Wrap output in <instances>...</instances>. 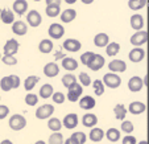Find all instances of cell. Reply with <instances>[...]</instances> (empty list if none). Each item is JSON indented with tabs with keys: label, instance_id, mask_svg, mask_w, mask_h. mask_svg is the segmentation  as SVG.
Masks as SVG:
<instances>
[{
	"label": "cell",
	"instance_id": "obj_62",
	"mask_svg": "<svg viewBox=\"0 0 149 144\" xmlns=\"http://www.w3.org/2000/svg\"><path fill=\"white\" fill-rule=\"evenodd\" d=\"M0 13H1V9H0Z\"/></svg>",
	"mask_w": 149,
	"mask_h": 144
},
{
	"label": "cell",
	"instance_id": "obj_7",
	"mask_svg": "<svg viewBox=\"0 0 149 144\" xmlns=\"http://www.w3.org/2000/svg\"><path fill=\"white\" fill-rule=\"evenodd\" d=\"M131 44L133 46H141L148 41V32L146 31H137L135 34H132L131 37Z\"/></svg>",
	"mask_w": 149,
	"mask_h": 144
},
{
	"label": "cell",
	"instance_id": "obj_52",
	"mask_svg": "<svg viewBox=\"0 0 149 144\" xmlns=\"http://www.w3.org/2000/svg\"><path fill=\"white\" fill-rule=\"evenodd\" d=\"M0 144H13V143H12L9 139H4L3 141H0Z\"/></svg>",
	"mask_w": 149,
	"mask_h": 144
},
{
	"label": "cell",
	"instance_id": "obj_61",
	"mask_svg": "<svg viewBox=\"0 0 149 144\" xmlns=\"http://www.w3.org/2000/svg\"><path fill=\"white\" fill-rule=\"evenodd\" d=\"M0 101H1V96H0Z\"/></svg>",
	"mask_w": 149,
	"mask_h": 144
},
{
	"label": "cell",
	"instance_id": "obj_12",
	"mask_svg": "<svg viewBox=\"0 0 149 144\" xmlns=\"http://www.w3.org/2000/svg\"><path fill=\"white\" fill-rule=\"evenodd\" d=\"M143 87H144L143 78H140V77L135 75L128 81V89H130V91H132V93H139V91L143 90Z\"/></svg>",
	"mask_w": 149,
	"mask_h": 144
},
{
	"label": "cell",
	"instance_id": "obj_18",
	"mask_svg": "<svg viewBox=\"0 0 149 144\" xmlns=\"http://www.w3.org/2000/svg\"><path fill=\"white\" fill-rule=\"evenodd\" d=\"M12 9H13L15 13L23 16V15H25L26 11H28V1H26V0H15L13 6H12Z\"/></svg>",
	"mask_w": 149,
	"mask_h": 144
},
{
	"label": "cell",
	"instance_id": "obj_8",
	"mask_svg": "<svg viewBox=\"0 0 149 144\" xmlns=\"http://www.w3.org/2000/svg\"><path fill=\"white\" fill-rule=\"evenodd\" d=\"M26 20H28V24L32 27V28H37V27H40L42 23L41 15H40V12L36 11V9H32V11L28 12Z\"/></svg>",
	"mask_w": 149,
	"mask_h": 144
},
{
	"label": "cell",
	"instance_id": "obj_43",
	"mask_svg": "<svg viewBox=\"0 0 149 144\" xmlns=\"http://www.w3.org/2000/svg\"><path fill=\"white\" fill-rule=\"evenodd\" d=\"M1 61L8 66H15L17 64L16 57L12 56V54H4V56H1Z\"/></svg>",
	"mask_w": 149,
	"mask_h": 144
},
{
	"label": "cell",
	"instance_id": "obj_24",
	"mask_svg": "<svg viewBox=\"0 0 149 144\" xmlns=\"http://www.w3.org/2000/svg\"><path fill=\"white\" fill-rule=\"evenodd\" d=\"M59 16H61V21L62 23H71L73 20H75V17H77V11L75 9H73V8H68V9H65L63 12H61L59 13Z\"/></svg>",
	"mask_w": 149,
	"mask_h": 144
},
{
	"label": "cell",
	"instance_id": "obj_41",
	"mask_svg": "<svg viewBox=\"0 0 149 144\" xmlns=\"http://www.w3.org/2000/svg\"><path fill=\"white\" fill-rule=\"evenodd\" d=\"M120 130L128 135V134H132L133 132V130H135V126H133V123L131 120H123Z\"/></svg>",
	"mask_w": 149,
	"mask_h": 144
},
{
	"label": "cell",
	"instance_id": "obj_42",
	"mask_svg": "<svg viewBox=\"0 0 149 144\" xmlns=\"http://www.w3.org/2000/svg\"><path fill=\"white\" fill-rule=\"evenodd\" d=\"M79 85L81 86H84V87H87V86H90L91 85V78H90V75H88L87 73H81L79 74Z\"/></svg>",
	"mask_w": 149,
	"mask_h": 144
},
{
	"label": "cell",
	"instance_id": "obj_30",
	"mask_svg": "<svg viewBox=\"0 0 149 144\" xmlns=\"http://www.w3.org/2000/svg\"><path fill=\"white\" fill-rule=\"evenodd\" d=\"M53 86L50 85V83H45V85H42V87L40 89V91H38V94H40V96H41L42 99H48V98H50L52 95H53Z\"/></svg>",
	"mask_w": 149,
	"mask_h": 144
},
{
	"label": "cell",
	"instance_id": "obj_58",
	"mask_svg": "<svg viewBox=\"0 0 149 144\" xmlns=\"http://www.w3.org/2000/svg\"><path fill=\"white\" fill-rule=\"evenodd\" d=\"M57 58H63V56L61 53H57Z\"/></svg>",
	"mask_w": 149,
	"mask_h": 144
},
{
	"label": "cell",
	"instance_id": "obj_10",
	"mask_svg": "<svg viewBox=\"0 0 149 144\" xmlns=\"http://www.w3.org/2000/svg\"><path fill=\"white\" fill-rule=\"evenodd\" d=\"M104 62H106V61H104L103 56H100V54H95V56L93 57V59L90 61V64L87 65V68L93 71H98L104 66Z\"/></svg>",
	"mask_w": 149,
	"mask_h": 144
},
{
	"label": "cell",
	"instance_id": "obj_49",
	"mask_svg": "<svg viewBox=\"0 0 149 144\" xmlns=\"http://www.w3.org/2000/svg\"><path fill=\"white\" fill-rule=\"evenodd\" d=\"M121 141H123V144H136L137 143V141H136V138L135 136H132L131 134H128V135L124 136Z\"/></svg>",
	"mask_w": 149,
	"mask_h": 144
},
{
	"label": "cell",
	"instance_id": "obj_1",
	"mask_svg": "<svg viewBox=\"0 0 149 144\" xmlns=\"http://www.w3.org/2000/svg\"><path fill=\"white\" fill-rule=\"evenodd\" d=\"M102 82H103L104 86H107L110 89H118L121 85V78L116 73H107L104 74Z\"/></svg>",
	"mask_w": 149,
	"mask_h": 144
},
{
	"label": "cell",
	"instance_id": "obj_19",
	"mask_svg": "<svg viewBox=\"0 0 149 144\" xmlns=\"http://www.w3.org/2000/svg\"><path fill=\"white\" fill-rule=\"evenodd\" d=\"M78 66H79L78 61L75 58H73V57H63L62 58V68L65 69V70L74 71L78 69Z\"/></svg>",
	"mask_w": 149,
	"mask_h": 144
},
{
	"label": "cell",
	"instance_id": "obj_33",
	"mask_svg": "<svg viewBox=\"0 0 149 144\" xmlns=\"http://www.w3.org/2000/svg\"><path fill=\"white\" fill-rule=\"evenodd\" d=\"M49 130H52L53 132H59V130L62 128V122L58 118H49L48 122Z\"/></svg>",
	"mask_w": 149,
	"mask_h": 144
},
{
	"label": "cell",
	"instance_id": "obj_27",
	"mask_svg": "<svg viewBox=\"0 0 149 144\" xmlns=\"http://www.w3.org/2000/svg\"><path fill=\"white\" fill-rule=\"evenodd\" d=\"M53 41L52 40H48V38H44V40H41L40 41V44H38V50L41 52V53H45V54H48V53H50L52 50H53Z\"/></svg>",
	"mask_w": 149,
	"mask_h": 144
},
{
	"label": "cell",
	"instance_id": "obj_59",
	"mask_svg": "<svg viewBox=\"0 0 149 144\" xmlns=\"http://www.w3.org/2000/svg\"><path fill=\"white\" fill-rule=\"evenodd\" d=\"M34 1H40V0H34Z\"/></svg>",
	"mask_w": 149,
	"mask_h": 144
},
{
	"label": "cell",
	"instance_id": "obj_60",
	"mask_svg": "<svg viewBox=\"0 0 149 144\" xmlns=\"http://www.w3.org/2000/svg\"><path fill=\"white\" fill-rule=\"evenodd\" d=\"M0 59H1V54H0Z\"/></svg>",
	"mask_w": 149,
	"mask_h": 144
},
{
	"label": "cell",
	"instance_id": "obj_37",
	"mask_svg": "<svg viewBox=\"0 0 149 144\" xmlns=\"http://www.w3.org/2000/svg\"><path fill=\"white\" fill-rule=\"evenodd\" d=\"M48 144H63V135L59 132H53L49 136Z\"/></svg>",
	"mask_w": 149,
	"mask_h": 144
},
{
	"label": "cell",
	"instance_id": "obj_6",
	"mask_svg": "<svg viewBox=\"0 0 149 144\" xmlns=\"http://www.w3.org/2000/svg\"><path fill=\"white\" fill-rule=\"evenodd\" d=\"M128 58H130V61L131 62H133V64L141 62V61L145 58V50H144L141 46H135V48L130 52Z\"/></svg>",
	"mask_w": 149,
	"mask_h": 144
},
{
	"label": "cell",
	"instance_id": "obj_56",
	"mask_svg": "<svg viewBox=\"0 0 149 144\" xmlns=\"http://www.w3.org/2000/svg\"><path fill=\"white\" fill-rule=\"evenodd\" d=\"M34 144H48V143H45V141H44V140H37Z\"/></svg>",
	"mask_w": 149,
	"mask_h": 144
},
{
	"label": "cell",
	"instance_id": "obj_36",
	"mask_svg": "<svg viewBox=\"0 0 149 144\" xmlns=\"http://www.w3.org/2000/svg\"><path fill=\"white\" fill-rule=\"evenodd\" d=\"M91 83H93V87H94V93H95V95H103L106 86L103 85L102 79H95V81L91 82Z\"/></svg>",
	"mask_w": 149,
	"mask_h": 144
},
{
	"label": "cell",
	"instance_id": "obj_23",
	"mask_svg": "<svg viewBox=\"0 0 149 144\" xmlns=\"http://www.w3.org/2000/svg\"><path fill=\"white\" fill-rule=\"evenodd\" d=\"M108 43H110V37L107 33H98L94 37V45L98 48H106Z\"/></svg>",
	"mask_w": 149,
	"mask_h": 144
},
{
	"label": "cell",
	"instance_id": "obj_46",
	"mask_svg": "<svg viewBox=\"0 0 149 144\" xmlns=\"http://www.w3.org/2000/svg\"><path fill=\"white\" fill-rule=\"evenodd\" d=\"M53 102L54 103H57V105H62L63 102H65L66 96L63 95V93H61V91H57V93H53Z\"/></svg>",
	"mask_w": 149,
	"mask_h": 144
},
{
	"label": "cell",
	"instance_id": "obj_2",
	"mask_svg": "<svg viewBox=\"0 0 149 144\" xmlns=\"http://www.w3.org/2000/svg\"><path fill=\"white\" fill-rule=\"evenodd\" d=\"M9 127L13 131H21L25 128L26 126V119L24 115H20V114H15V115L11 116L9 119Z\"/></svg>",
	"mask_w": 149,
	"mask_h": 144
},
{
	"label": "cell",
	"instance_id": "obj_38",
	"mask_svg": "<svg viewBox=\"0 0 149 144\" xmlns=\"http://www.w3.org/2000/svg\"><path fill=\"white\" fill-rule=\"evenodd\" d=\"M45 12L49 17H57V16H59V13H61V8L57 6H46Z\"/></svg>",
	"mask_w": 149,
	"mask_h": 144
},
{
	"label": "cell",
	"instance_id": "obj_29",
	"mask_svg": "<svg viewBox=\"0 0 149 144\" xmlns=\"http://www.w3.org/2000/svg\"><path fill=\"white\" fill-rule=\"evenodd\" d=\"M104 136H106L110 141L116 143V141L120 140L121 134H120V130H116V128H108V130L106 131V134H104Z\"/></svg>",
	"mask_w": 149,
	"mask_h": 144
},
{
	"label": "cell",
	"instance_id": "obj_21",
	"mask_svg": "<svg viewBox=\"0 0 149 144\" xmlns=\"http://www.w3.org/2000/svg\"><path fill=\"white\" fill-rule=\"evenodd\" d=\"M82 124L84 126V127H88V128H93L95 127L96 124H98V116L95 115V114H84L83 118H82Z\"/></svg>",
	"mask_w": 149,
	"mask_h": 144
},
{
	"label": "cell",
	"instance_id": "obj_48",
	"mask_svg": "<svg viewBox=\"0 0 149 144\" xmlns=\"http://www.w3.org/2000/svg\"><path fill=\"white\" fill-rule=\"evenodd\" d=\"M9 79H11V85H12V90L13 89H17L20 86V83H21V81H20V78L17 75H15V74H12V75H9Z\"/></svg>",
	"mask_w": 149,
	"mask_h": 144
},
{
	"label": "cell",
	"instance_id": "obj_34",
	"mask_svg": "<svg viewBox=\"0 0 149 144\" xmlns=\"http://www.w3.org/2000/svg\"><path fill=\"white\" fill-rule=\"evenodd\" d=\"M145 6H146V0H128V7L132 11L143 9Z\"/></svg>",
	"mask_w": 149,
	"mask_h": 144
},
{
	"label": "cell",
	"instance_id": "obj_5",
	"mask_svg": "<svg viewBox=\"0 0 149 144\" xmlns=\"http://www.w3.org/2000/svg\"><path fill=\"white\" fill-rule=\"evenodd\" d=\"M54 114V106L53 105H42L36 110V118L37 119H49Z\"/></svg>",
	"mask_w": 149,
	"mask_h": 144
},
{
	"label": "cell",
	"instance_id": "obj_45",
	"mask_svg": "<svg viewBox=\"0 0 149 144\" xmlns=\"http://www.w3.org/2000/svg\"><path fill=\"white\" fill-rule=\"evenodd\" d=\"M38 102V96L36 94H26L25 95V103L28 106H36Z\"/></svg>",
	"mask_w": 149,
	"mask_h": 144
},
{
	"label": "cell",
	"instance_id": "obj_20",
	"mask_svg": "<svg viewBox=\"0 0 149 144\" xmlns=\"http://www.w3.org/2000/svg\"><path fill=\"white\" fill-rule=\"evenodd\" d=\"M144 24H145L144 17L141 16L140 13H135L131 16V27H132V29H135L136 32L141 31V29L144 28Z\"/></svg>",
	"mask_w": 149,
	"mask_h": 144
},
{
	"label": "cell",
	"instance_id": "obj_31",
	"mask_svg": "<svg viewBox=\"0 0 149 144\" xmlns=\"http://www.w3.org/2000/svg\"><path fill=\"white\" fill-rule=\"evenodd\" d=\"M113 114H115V118L118 119V120H124V119H125V115H127L125 106L121 105V103L116 105L115 107H113Z\"/></svg>",
	"mask_w": 149,
	"mask_h": 144
},
{
	"label": "cell",
	"instance_id": "obj_55",
	"mask_svg": "<svg viewBox=\"0 0 149 144\" xmlns=\"http://www.w3.org/2000/svg\"><path fill=\"white\" fill-rule=\"evenodd\" d=\"M77 0H65V3H68V4H74Z\"/></svg>",
	"mask_w": 149,
	"mask_h": 144
},
{
	"label": "cell",
	"instance_id": "obj_13",
	"mask_svg": "<svg viewBox=\"0 0 149 144\" xmlns=\"http://www.w3.org/2000/svg\"><path fill=\"white\" fill-rule=\"evenodd\" d=\"M78 123H79V119H78L77 114H68V115L63 118L62 126L65 128H68V130H73V128H75L77 126H78Z\"/></svg>",
	"mask_w": 149,
	"mask_h": 144
},
{
	"label": "cell",
	"instance_id": "obj_32",
	"mask_svg": "<svg viewBox=\"0 0 149 144\" xmlns=\"http://www.w3.org/2000/svg\"><path fill=\"white\" fill-rule=\"evenodd\" d=\"M120 52V44L118 43H108L106 46V53L110 57H115Z\"/></svg>",
	"mask_w": 149,
	"mask_h": 144
},
{
	"label": "cell",
	"instance_id": "obj_26",
	"mask_svg": "<svg viewBox=\"0 0 149 144\" xmlns=\"http://www.w3.org/2000/svg\"><path fill=\"white\" fill-rule=\"evenodd\" d=\"M0 20L4 24H12L15 21V13L11 9L4 8V9H1V13H0Z\"/></svg>",
	"mask_w": 149,
	"mask_h": 144
},
{
	"label": "cell",
	"instance_id": "obj_4",
	"mask_svg": "<svg viewBox=\"0 0 149 144\" xmlns=\"http://www.w3.org/2000/svg\"><path fill=\"white\" fill-rule=\"evenodd\" d=\"M48 33H49V36H50V38L59 40L63 37V34H65V28H63V25L59 23H53L50 27H49Z\"/></svg>",
	"mask_w": 149,
	"mask_h": 144
},
{
	"label": "cell",
	"instance_id": "obj_17",
	"mask_svg": "<svg viewBox=\"0 0 149 144\" xmlns=\"http://www.w3.org/2000/svg\"><path fill=\"white\" fill-rule=\"evenodd\" d=\"M145 110H146L145 103L139 102V101L132 102V103H130V106H128V111H130L132 115H140V114L145 113Z\"/></svg>",
	"mask_w": 149,
	"mask_h": 144
},
{
	"label": "cell",
	"instance_id": "obj_47",
	"mask_svg": "<svg viewBox=\"0 0 149 144\" xmlns=\"http://www.w3.org/2000/svg\"><path fill=\"white\" fill-rule=\"evenodd\" d=\"M9 115V107L6 105H0V120L6 119Z\"/></svg>",
	"mask_w": 149,
	"mask_h": 144
},
{
	"label": "cell",
	"instance_id": "obj_54",
	"mask_svg": "<svg viewBox=\"0 0 149 144\" xmlns=\"http://www.w3.org/2000/svg\"><path fill=\"white\" fill-rule=\"evenodd\" d=\"M83 4H91V3H94V0H81Z\"/></svg>",
	"mask_w": 149,
	"mask_h": 144
},
{
	"label": "cell",
	"instance_id": "obj_50",
	"mask_svg": "<svg viewBox=\"0 0 149 144\" xmlns=\"http://www.w3.org/2000/svg\"><path fill=\"white\" fill-rule=\"evenodd\" d=\"M46 1V6H57L59 7L62 3V0H45Z\"/></svg>",
	"mask_w": 149,
	"mask_h": 144
},
{
	"label": "cell",
	"instance_id": "obj_3",
	"mask_svg": "<svg viewBox=\"0 0 149 144\" xmlns=\"http://www.w3.org/2000/svg\"><path fill=\"white\" fill-rule=\"evenodd\" d=\"M83 86H81L79 83H73L70 87L68 89V99L74 103V102L79 101V98L82 96V93H83Z\"/></svg>",
	"mask_w": 149,
	"mask_h": 144
},
{
	"label": "cell",
	"instance_id": "obj_15",
	"mask_svg": "<svg viewBox=\"0 0 149 144\" xmlns=\"http://www.w3.org/2000/svg\"><path fill=\"white\" fill-rule=\"evenodd\" d=\"M95 105L96 102L91 95H84L82 98H79V107L82 110H93L95 107Z\"/></svg>",
	"mask_w": 149,
	"mask_h": 144
},
{
	"label": "cell",
	"instance_id": "obj_35",
	"mask_svg": "<svg viewBox=\"0 0 149 144\" xmlns=\"http://www.w3.org/2000/svg\"><path fill=\"white\" fill-rule=\"evenodd\" d=\"M61 81H62V85L65 86L66 89H69L73 83H77V77L71 73H68V74H65V75L62 77Z\"/></svg>",
	"mask_w": 149,
	"mask_h": 144
},
{
	"label": "cell",
	"instance_id": "obj_9",
	"mask_svg": "<svg viewBox=\"0 0 149 144\" xmlns=\"http://www.w3.org/2000/svg\"><path fill=\"white\" fill-rule=\"evenodd\" d=\"M108 70L111 73H124L127 70V64L123 59H112L108 64Z\"/></svg>",
	"mask_w": 149,
	"mask_h": 144
},
{
	"label": "cell",
	"instance_id": "obj_44",
	"mask_svg": "<svg viewBox=\"0 0 149 144\" xmlns=\"http://www.w3.org/2000/svg\"><path fill=\"white\" fill-rule=\"evenodd\" d=\"M94 56H95V53H93V52H84V53L81 56V62L83 64L84 66H87Z\"/></svg>",
	"mask_w": 149,
	"mask_h": 144
},
{
	"label": "cell",
	"instance_id": "obj_28",
	"mask_svg": "<svg viewBox=\"0 0 149 144\" xmlns=\"http://www.w3.org/2000/svg\"><path fill=\"white\" fill-rule=\"evenodd\" d=\"M40 78L37 75H29L25 78V81H24V89H25L26 91H32L34 87H36V85L38 83Z\"/></svg>",
	"mask_w": 149,
	"mask_h": 144
},
{
	"label": "cell",
	"instance_id": "obj_11",
	"mask_svg": "<svg viewBox=\"0 0 149 144\" xmlns=\"http://www.w3.org/2000/svg\"><path fill=\"white\" fill-rule=\"evenodd\" d=\"M19 41L15 38H9L7 40V43L4 44V48H3V52L4 54H12V56H15V54L17 53V50H19Z\"/></svg>",
	"mask_w": 149,
	"mask_h": 144
},
{
	"label": "cell",
	"instance_id": "obj_39",
	"mask_svg": "<svg viewBox=\"0 0 149 144\" xmlns=\"http://www.w3.org/2000/svg\"><path fill=\"white\" fill-rule=\"evenodd\" d=\"M70 138H73L74 140L77 141V144H84V143H86V140H87V135H86V134H83V132H81V131L74 132Z\"/></svg>",
	"mask_w": 149,
	"mask_h": 144
},
{
	"label": "cell",
	"instance_id": "obj_53",
	"mask_svg": "<svg viewBox=\"0 0 149 144\" xmlns=\"http://www.w3.org/2000/svg\"><path fill=\"white\" fill-rule=\"evenodd\" d=\"M143 83H144V86H148V75H145L143 78Z\"/></svg>",
	"mask_w": 149,
	"mask_h": 144
},
{
	"label": "cell",
	"instance_id": "obj_25",
	"mask_svg": "<svg viewBox=\"0 0 149 144\" xmlns=\"http://www.w3.org/2000/svg\"><path fill=\"white\" fill-rule=\"evenodd\" d=\"M88 138H90V140L94 141V143H99V141H102L104 138V131L99 127H93L90 134H88Z\"/></svg>",
	"mask_w": 149,
	"mask_h": 144
},
{
	"label": "cell",
	"instance_id": "obj_51",
	"mask_svg": "<svg viewBox=\"0 0 149 144\" xmlns=\"http://www.w3.org/2000/svg\"><path fill=\"white\" fill-rule=\"evenodd\" d=\"M63 144H77V141L73 138H68L66 140H63Z\"/></svg>",
	"mask_w": 149,
	"mask_h": 144
},
{
	"label": "cell",
	"instance_id": "obj_22",
	"mask_svg": "<svg viewBox=\"0 0 149 144\" xmlns=\"http://www.w3.org/2000/svg\"><path fill=\"white\" fill-rule=\"evenodd\" d=\"M59 73V66L57 65L56 62H49L44 66V74L49 78H53V77H57Z\"/></svg>",
	"mask_w": 149,
	"mask_h": 144
},
{
	"label": "cell",
	"instance_id": "obj_57",
	"mask_svg": "<svg viewBox=\"0 0 149 144\" xmlns=\"http://www.w3.org/2000/svg\"><path fill=\"white\" fill-rule=\"evenodd\" d=\"M137 144H148V141H146V140H141V141H139Z\"/></svg>",
	"mask_w": 149,
	"mask_h": 144
},
{
	"label": "cell",
	"instance_id": "obj_14",
	"mask_svg": "<svg viewBox=\"0 0 149 144\" xmlns=\"http://www.w3.org/2000/svg\"><path fill=\"white\" fill-rule=\"evenodd\" d=\"M82 48L81 41H78L77 38H68L63 41V49L68 52H79Z\"/></svg>",
	"mask_w": 149,
	"mask_h": 144
},
{
	"label": "cell",
	"instance_id": "obj_16",
	"mask_svg": "<svg viewBox=\"0 0 149 144\" xmlns=\"http://www.w3.org/2000/svg\"><path fill=\"white\" fill-rule=\"evenodd\" d=\"M12 32H13L16 36H25L26 32H28V25H26L24 21H21V20L13 21V23H12Z\"/></svg>",
	"mask_w": 149,
	"mask_h": 144
},
{
	"label": "cell",
	"instance_id": "obj_40",
	"mask_svg": "<svg viewBox=\"0 0 149 144\" xmlns=\"http://www.w3.org/2000/svg\"><path fill=\"white\" fill-rule=\"evenodd\" d=\"M0 89L3 91H11L12 90V85H11V79H9V75L3 77L0 79Z\"/></svg>",
	"mask_w": 149,
	"mask_h": 144
}]
</instances>
